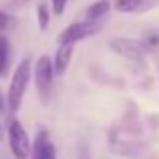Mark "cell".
<instances>
[{"label":"cell","instance_id":"obj_2","mask_svg":"<svg viewBox=\"0 0 159 159\" xmlns=\"http://www.w3.org/2000/svg\"><path fill=\"white\" fill-rule=\"evenodd\" d=\"M8 143H10V151L16 159H26L30 155V139H28V133L26 129L22 127L20 121H10L8 125Z\"/></svg>","mask_w":159,"mask_h":159},{"label":"cell","instance_id":"obj_5","mask_svg":"<svg viewBox=\"0 0 159 159\" xmlns=\"http://www.w3.org/2000/svg\"><path fill=\"white\" fill-rule=\"evenodd\" d=\"M109 44H111V48L117 54L129 58V61H143L145 47H143V43H139V40H131V39L119 36V39H113Z\"/></svg>","mask_w":159,"mask_h":159},{"label":"cell","instance_id":"obj_15","mask_svg":"<svg viewBox=\"0 0 159 159\" xmlns=\"http://www.w3.org/2000/svg\"><path fill=\"white\" fill-rule=\"evenodd\" d=\"M79 159H91V157L87 155V153H81V157H79Z\"/></svg>","mask_w":159,"mask_h":159},{"label":"cell","instance_id":"obj_6","mask_svg":"<svg viewBox=\"0 0 159 159\" xmlns=\"http://www.w3.org/2000/svg\"><path fill=\"white\" fill-rule=\"evenodd\" d=\"M34 159H57V149L47 131H40L34 139Z\"/></svg>","mask_w":159,"mask_h":159},{"label":"cell","instance_id":"obj_8","mask_svg":"<svg viewBox=\"0 0 159 159\" xmlns=\"http://www.w3.org/2000/svg\"><path fill=\"white\" fill-rule=\"evenodd\" d=\"M10 69V44L4 36H0V77H6Z\"/></svg>","mask_w":159,"mask_h":159},{"label":"cell","instance_id":"obj_13","mask_svg":"<svg viewBox=\"0 0 159 159\" xmlns=\"http://www.w3.org/2000/svg\"><path fill=\"white\" fill-rule=\"evenodd\" d=\"M66 2H69V0H52V12L57 16H61L62 10H65V6H66Z\"/></svg>","mask_w":159,"mask_h":159},{"label":"cell","instance_id":"obj_10","mask_svg":"<svg viewBox=\"0 0 159 159\" xmlns=\"http://www.w3.org/2000/svg\"><path fill=\"white\" fill-rule=\"evenodd\" d=\"M141 6V0H115L117 12H135Z\"/></svg>","mask_w":159,"mask_h":159},{"label":"cell","instance_id":"obj_14","mask_svg":"<svg viewBox=\"0 0 159 159\" xmlns=\"http://www.w3.org/2000/svg\"><path fill=\"white\" fill-rule=\"evenodd\" d=\"M10 22V18H8V14L6 12H2L0 10V30H2V28H6V24Z\"/></svg>","mask_w":159,"mask_h":159},{"label":"cell","instance_id":"obj_3","mask_svg":"<svg viewBox=\"0 0 159 159\" xmlns=\"http://www.w3.org/2000/svg\"><path fill=\"white\" fill-rule=\"evenodd\" d=\"M101 30L99 28V22L97 20H85V22H75L70 24L69 28H65V30L58 34V43H79V40L83 39H89V36L97 34V32Z\"/></svg>","mask_w":159,"mask_h":159},{"label":"cell","instance_id":"obj_11","mask_svg":"<svg viewBox=\"0 0 159 159\" xmlns=\"http://www.w3.org/2000/svg\"><path fill=\"white\" fill-rule=\"evenodd\" d=\"M36 16H39V26H40V30H44V28L48 26V20H51V12H48V6L44 2H40L39 6H36Z\"/></svg>","mask_w":159,"mask_h":159},{"label":"cell","instance_id":"obj_7","mask_svg":"<svg viewBox=\"0 0 159 159\" xmlns=\"http://www.w3.org/2000/svg\"><path fill=\"white\" fill-rule=\"evenodd\" d=\"M70 57H73V43H61L57 54H54V61H52L57 77H62L66 73V69L70 65Z\"/></svg>","mask_w":159,"mask_h":159},{"label":"cell","instance_id":"obj_12","mask_svg":"<svg viewBox=\"0 0 159 159\" xmlns=\"http://www.w3.org/2000/svg\"><path fill=\"white\" fill-rule=\"evenodd\" d=\"M6 103H4V99H2V93H0V139H2V135H4V127H6Z\"/></svg>","mask_w":159,"mask_h":159},{"label":"cell","instance_id":"obj_9","mask_svg":"<svg viewBox=\"0 0 159 159\" xmlns=\"http://www.w3.org/2000/svg\"><path fill=\"white\" fill-rule=\"evenodd\" d=\"M109 6H111V4H109L107 0H99V2L91 4V6L87 8V20H99V18H103V16L109 12Z\"/></svg>","mask_w":159,"mask_h":159},{"label":"cell","instance_id":"obj_1","mask_svg":"<svg viewBox=\"0 0 159 159\" xmlns=\"http://www.w3.org/2000/svg\"><path fill=\"white\" fill-rule=\"evenodd\" d=\"M30 58H22L10 79V87H8V111L10 113H16L22 105L24 93H26L28 81H30Z\"/></svg>","mask_w":159,"mask_h":159},{"label":"cell","instance_id":"obj_4","mask_svg":"<svg viewBox=\"0 0 159 159\" xmlns=\"http://www.w3.org/2000/svg\"><path fill=\"white\" fill-rule=\"evenodd\" d=\"M54 77H57V73H54V62L47 57V54H43V57L36 61L34 79H36V87H39V91H40V95H43L44 101H47V95H48V91H51V87H52V79Z\"/></svg>","mask_w":159,"mask_h":159}]
</instances>
